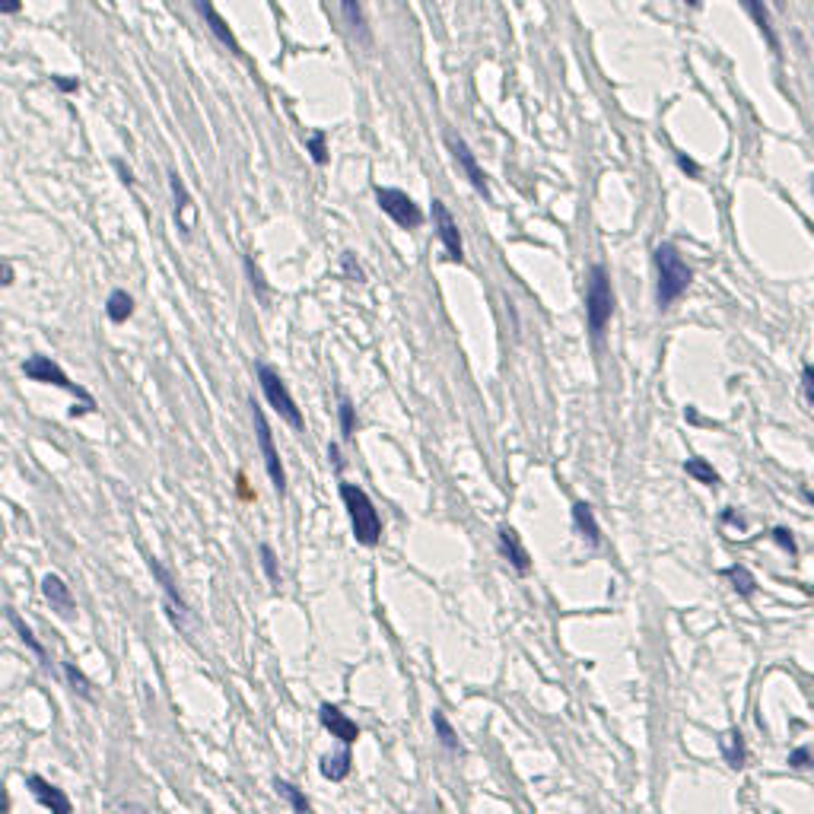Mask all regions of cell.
<instances>
[{
  "label": "cell",
  "instance_id": "obj_1",
  "mask_svg": "<svg viewBox=\"0 0 814 814\" xmlns=\"http://www.w3.org/2000/svg\"><path fill=\"white\" fill-rule=\"evenodd\" d=\"M655 274H659V305L661 309H669L677 296H684L694 280V270L687 268V262H684L681 252H677L671 242H661V245L655 248Z\"/></svg>",
  "mask_w": 814,
  "mask_h": 814
},
{
  "label": "cell",
  "instance_id": "obj_2",
  "mask_svg": "<svg viewBox=\"0 0 814 814\" xmlns=\"http://www.w3.org/2000/svg\"><path fill=\"white\" fill-rule=\"evenodd\" d=\"M341 500H344V506H347L350 528H353L356 544L376 547L378 538H382V519H378L370 494H366L363 487H356V484H341Z\"/></svg>",
  "mask_w": 814,
  "mask_h": 814
},
{
  "label": "cell",
  "instance_id": "obj_3",
  "mask_svg": "<svg viewBox=\"0 0 814 814\" xmlns=\"http://www.w3.org/2000/svg\"><path fill=\"white\" fill-rule=\"evenodd\" d=\"M610 315H614V290H610V277L602 264L589 270V287H586V319L589 331L595 337L604 335Z\"/></svg>",
  "mask_w": 814,
  "mask_h": 814
},
{
  "label": "cell",
  "instance_id": "obj_4",
  "mask_svg": "<svg viewBox=\"0 0 814 814\" xmlns=\"http://www.w3.org/2000/svg\"><path fill=\"white\" fill-rule=\"evenodd\" d=\"M254 372H258V382H262V392H264V398H268V404L274 407L277 414L284 417L293 429H303V411L296 407V401H293V395H290V388H287L284 378L277 376V372L264 363L254 366Z\"/></svg>",
  "mask_w": 814,
  "mask_h": 814
},
{
  "label": "cell",
  "instance_id": "obj_5",
  "mask_svg": "<svg viewBox=\"0 0 814 814\" xmlns=\"http://www.w3.org/2000/svg\"><path fill=\"white\" fill-rule=\"evenodd\" d=\"M248 407H252L254 436H258V445H262V455H264V468H268V478H270V484H274L277 494L284 496V494H287V474H284V461H280V452H277V445H274V433H270V427H268V417H264L262 407L254 404V398L248 401Z\"/></svg>",
  "mask_w": 814,
  "mask_h": 814
},
{
  "label": "cell",
  "instance_id": "obj_6",
  "mask_svg": "<svg viewBox=\"0 0 814 814\" xmlns=\"http://www.w3.org/2000/svg\"><path fill=\"white\" fill-rule=\"evenodd\" d=\"M376 201L378 207L388 213V217L395 220V223L401 226V229H417V226L423 223V213L420 207H417L411 197H407V191L401 188H376Z\"/></svg>",
  "mask_w": 814,
  "mask_h": 814
},
{
  "label": "cell",
  "instance_id": "obj_7",
  "mask_svg": "<svg viewBox=\"0 0 814 814\" xmlns=\"http://www.w3.org/2000/svg\"><path fill=\"white\" fill-rule=\"evenodd\" d=\"M22 372H26V378H36V382H48V386H58V388H71L77 398H83L87 404H93V398H89L83 388H77L67 378V372L61 370L54 360H48V356H29L26 363H22Z\"/></svg>",
  "mask_w": 814,
  "mask_h": 814
},
{
  "label": "cell",
  "instance_id": "obj_8",
  "mask_svg": "<svg viewBox=\"0 0 814 814\" xmlns=\"http://www.w3.org/2000/svg\"><path fill=\"white\" fill-rule=\"evenodd\" d=\"M445 144H449V150H452V156L458 160V166H461V172L468 175V182L478 188V195H484L487 197L490 195V182H487V175H484V169L478 166V160H474V153H471V146L465 144V140L458 137V134H445Z\"/></svg>",
  "mask_w": 814,
  "mask_h": 814
},
{
  "label": "cell",
  "instance_id": "obj_9",
  "mask_svg": "<svg viewBox=\"0 0 814 814\" xmlns=\"http://www.w3.org/2000/svg\"><path fill=\"white\" fill-rule=\"evenodd\" d=\"M433 220H436V229H439V242L445 245V254L452 262H461L465 258V248H461V233H458V223L455 217L449 213L443 201H433Z\"/></svg>",
  "mask_w": 814,
  "mask_h": 814
},
{
  "label": "cell",
  "instance_id": "obj_10",
  "mask_svg": "<svg viewBox=\"0 0 814 814\" xmlns=\"http://www.w3.org/2000/svg\"><path fill=\"white\" fill-rule=\"evenodd\" d=\"M150 573L156 576V582H160L162 592H166V604H169V618H172V624L182 627V620L188 618V604H185V598L179 595V589H175L172 576L166 573V567H162L156 557H150Z\"/></svg>",
  "mask_w": 814,
  "mask_h": 814
},
{
  "label": "cell",
  "instance_id": "obj_11",
  "mask_svg": "<svg viewBox=\"0 0 814 814\" xmlns=\"http://www.w3.org/2000/svg\"><path fill=\"white\" fill-rule=\"evenodd\" d=\"M26 785H29V793L36 795L45 808H51V814H71V799L64 795V789H58V785L48 783V779L38 777V773L26 777Z\"/></svg>",
  "mask_w": 814,
  "mask_h": 814
},
{
  "label": "cell",
  "instance_id": "obj_12",
  "mask_svg": "<svg viewBox=\"0 0 814 814\" xmlns=\"http://www.w3.org/2000/svg\"><path fill=\"white\" fill-rule=\"evenodd\" d=\"M319 719H321V726H325L328 732L335 735V738H341L344 744H353L356 738H360V726H356V722L350 719L347 712L337 710V706L321 703V706H319Z\"/></svg>",
  "mask_w": 814,
  "mask_h": 814
},
{
  "label": "cell",
  "instance_id": "obj_13",
  "mask_svg": "<svg viewBox=\"0 0 814 814\" xmlns=\"http://www.w3.org/2000/svg\"><path fill=\"white\" fill-rule=\"evenodd\" d=\"M42 595L48 598V604L58 614H64V618H71L73 610H77V602H73V595H71V586H67L61 576H54V573H48L42 579Z\"/></svg>",
  "mask_w": 814,
  "mask_h": 814
},
{
  "label": "cell",
  "instance_id": "obj_14",
  "mask_svg": "<svg viewBox=\"0 0 814 814\" xmlns=\"http://www.w3.org/2000/svg\"><path fill=\"white\" fill-rule=\"evenodd\" d=\"M169 185H172V197H175V220L182 223V229H195L197 223V207L195 201H191L188 188H185V182L179 179V172H169Z\"/></svg>",
  "mask_w": 814,
  "mask_h": 814
},
{
  "label": "cell",
  "instance_id": "obj_15",
  "mask_svg": "<svg viewBox=\"0 0 814 814\" xmlns=\"http://www.w3.org/2000/svg\"><path fill=\"white\" fill-rule=\"evenodd\" d=\"M500 551H503V557L512 563V569H516V573L525 576L531 569L528 551L522 547V538H519L516 528H509V525H503V528H500Z\"/></svg>",
  "mask_w": 814,
  "mask_h": 814
},
{
  "label": "cell",
  "instance_id": "obj_16",
  "mask_svg": "<svg viewBox=\"0 0 814 814\" xmlns=\"http://www.w3.org/2000/svg\"><path fill=\"white\" fill-rule=\"evenodd\" d=\"M195 4H197V13L204 16V22H207V26H211V32L217 36V42L226 45L229 51H236V54H239V42H236L233 29L226 26V20L217 13V7H213L211 0H195Z\"/></svg>",
  "mask_w": 814,
  "mask_h": 814
},
{
  "label": "cell",
  "instance_id": "obj_17",
  "mask_svg": "<svg viewBox=\"0 0 814 814\" xmlns=\"http://www.w3.org/2000/svg\"><path fill=\"white\" fill-rule=\"evenodd\" d=\"M742 7L748 10V16L754 20V26L760 29V36L767 38V45H770L773 51H779L777 32H773V16H770V7H767V0H742Z\"/></svg>",
  "mask_w": 814,
  "mask_h": 814
},
{
  "label": "cell",
  "instance_id": "obj_18",
  "mask_svg": "<svg viewBox=\"0 0 814 814\" xmlns=\"http://www.w3.org/2000/svg\"><path fill=\"white\" fill-rule=\"evenodd\" d=\"M573 525H576V531H579L582 538L589 541V544H602V528H598L595 512H592L589 503H576L573 506Z\"/></svg>",
  "mask_w": 814,
  "mask_h": 814
},
{
  "label": "cell",
  "instance_id": "obj_19",
  "mask_svg": "<svg viewBox=\"0 0 814 814\" xmlns=\"http://www.w3.org/2000/svg\"><path fill=\"white\" fill-rule=\"evenodd\" d=\"M350 767H353V757H350V751H337V754H328L325 760H321V777L331 779V783H341V779L350 777Z\"/></svg>",
  "mask_w": 814,
  "mask_h": 814
},
{
  "label": "cell",
  "instance_id": "obj_20",
  "mask_svg": "<svg viewBox=\"0 0 814 814\" xmlns=\"http://www.w3.org/2000/svg\"><path fill=\"white\" fill-rule=\"evenodd\" d=\"M131 312H134V299L124 290H112L109 303H105V315H109L115 325H124V321L131 319Z\"/></svg>",
  "mask_w": 814,
  "mask_h": 814
},
{
  "label": "cell",
  "instance_id": "obj_21",
  "mask_svg": "<svg viewBox=\"0 0 814 814\" xmlns=\"http://www.w3.org/2000/svg\"><path fill=\"white\" fill-rule=\"evenodd\" d=\"M7 620H10V627H13V630L20 633V640L26 643V646H29L32 652L38 655V661H42V665H48V652H45V646L36 640V633H32L29 627L22 624V618H20V614H16V610H7Z\"/></svg>",
  "mask_w": 814,
  "mask_h": 814
},
{
  "label": "cell",
  "instance_id": "obj_22",
  "mask_svg": "<svg viewBox=\"0 0 814 814\" xmlns=\"http://www.w3.org/2000/svg\"><path fill=\"white\" fill-rule=\"evenodd\" d=\"M274 789H277L280 795H284L287 802H290L293 814H312V802L305 799V793H299V789H296L293 783H287V779H277Z\"/></svg>",
  "mask_w": 814,
  "mask_h": 814
},
{
  "label": "cell",
  "instance_id": "obj_23",
  "mask_svg": "<svg viewBox=\"0 0 814 814\" xmlns=\"http://www.w3.org/2000/svg\"><path fill=\"white\" fill-rule=\"evenodd\" d=\"M341 10H344V20H347L350 26L356 29V36L370 45V26H366V16H363V7H360V0H341Z\"/></svg>",
  "mask_w": 814,
  "mask_h": 814
},
{
  "label": "cell",
  "instance_id": "obj_24",
  "mask_svg": "<svg viewBox=\"0 0 814 814\" xmlns=\"http://www.w3.org/2000/svg\"><path fill=\"white\" fill-rule=\"evenodd\" d=\"M433 732H436L439 744H443L445 751H461V742H458V732L452 728V722L445 719L443 712H433Z\"/></svg>",
  "mask_w": 814,
  "mask_h": 814
},
{
  "label": "cell",
  "instance_id": "obj_25",
  "mask_svg": "<svg viewBox=\"0 0 814 814\" xmlns=\"http://www.w3.org/2000/svg\"><path fill=\"white\" fill-rule=\"evenodd\" d=\"M684 471L691 474L694 480H700V484H706V487H716V484H719L716 468H712L710 461H703V458H687V461H684Z\"/></svg>",
  "mask_w": 814,
  "mask_h": 814
},
{
  "label": "cell",
  "instance_id": "obj_26",
  "mask_svg": "<svg viewBox=\"0 0 814 814\" xmlns=\"http://www.w3.org/2000/svg\"><path fill=\"white\" fill-rule=\"evenodd\" d=\"M722 576H726L728 582L735 586V592L742 598H751L757 592V582H754V576L748 573L744 567H728V569H722Z\"/></svg>",
  "mask_w": 814,
  "mask_h": 814
},
{
  "label": "cell",
  "instance_id": "obj_27",
  "mask_svg": "<svg viewBox=\"0 0 814 814\" xmlns=\"http://www.w3.org/2000/svg\"><path fill=\"white\" fill-rule=\"evenodd\" d=\"M722 754L732 767H744V738L738 728H732L728 735H722Z\"/></svg>",
  "mask_w": 814,
  "mask_h": 814
},
{
  "label": "cell",
  "instance_id": "obj_28",
  "mask_svg": "<svg viewBox=\"0 0 814 814\" xmlns=\"http://www.w3.org/2000/svg\"><path fill=\"white\" fill-rule=\"evenodd\" d=\"M64 675H67V681H71V687H73V691L80 694V697L93 700V684L87 681V675H83V671L77 669V665H73V661H64Z\"/></svg>",
  "mask_w": 814,
  "mask_h": 814
},
{
  "label": "cell",
  "instance_id": "obj_29",
  "mask_svg": "<svg viewBox=\"0 0 814 814\" xmlns=\"http://www.w3.org/2000/svg\"><path fill=\"white\" fill-rule=\"evenodd\" d=\"M258 553H262V569L264 576H268L270 586H280V567H277V553L270 544H262L258 547Z\"/></svg>",
  "mask_w": 814,
  "mask_h": 814
},
{
  "label": "cell",
  "instance_id": "obj_30",
  "mask_svg": "<svg viewBox=\"0 0 814 814\" xmlns=\"http://www.w3.org/2000/svg\"><path fill=\"white\" fill-rule=\"evenodd\" d=\"M305 146H309V156H312V160H315V162H319V166H325V162H328V150H325V134H319V131H315V134H312V137L305 140Z\"/></svg>",
  "mask_w": 814,
  "mask_h": 814
},
{
  "label": "cell",
  "instance_id": "obj_31",
  "mask_svg": "<svg viewBox=\"0 0 814 814\" xmlns=\"http://www.w3.org/2000/svg\"><path fill=\"white\" fill-rule=\"evenodd\" d=\"M353 427H356V414H353V404L347 398H341V433L344 439L353 436Z\"/></svg>",
  "mask_w": 814,
  "mask_h": 814
},
{
  "label": "cell",
  "instance_id": "obj_32",
  "mask_svg": "<svg viewBox=\"0 0 814 814\" xmlns=\"http://www.w3.org/2000/svg\"><path fill=\"white\" fill-rule=\"evenodd\" d=\"M802 395H805L808 404L814 407V366H805V370H802Z\"/></svg>",
  "mask_w": 814,
  "mask_h": 814
},
{
  "label": "cell",
  "instance_id": "obj_33",
  "mask_svg": "<svg viewBox=\"0 0 814 814\" xmlns=\"http://www.w3.org/2000/svg\"><path fill=\"white\" fill-rule=\"evenodd\" d=\"M789 763H793L795 770H808V767H814V754L811 751H793V757H789Z\"/></svg>",
  "mask_w": 814,
  "mask_h": 814
},
{
  "label": "cell",
  "instance_id": "obj_34",
  "mask_svg": "<svg viewBox=\"0 0 814 814\" xmlns=\"http://www.w3.org/2000/svg\"><path fill=\"white\" fill-rule=\"evenodd\" d=\"M770 535H773V541H777V544L783 547V551L795 553V541H793V535H789V528H773Z\"/></svg>",
  "mask_w": 814,
  "mask_h": 814
},
{
  "label": "cell",
  "instance_id": "obj_35",
  "mask_svg": "<svg viewBox=\"0 0 814 814\" xmlns=\"http://www.w3.org/2000/svg\"><path fill=\"white\" fill-rule=\"evenodd\" d=\"M118 814H153V811L140 805V802H124V805H118Z\"/></svg>",
  "mask_w": 814,
  "mask_h": 814
},
{
  "label": "cell",
  "instance_id": "obj_36",
  "mask_svg": "<svg viewBox=\"0 0 814 814\" xmlns=\"http://www.w3.org/2000/svg\"><path fill=\"white\" fill-rule=\"evenodd\" d=\"M344 264H347V274L356 277V280H363V270H360V264L353 262V252H344Z\"/></svg>",
  "mask_w": 814,
  "mask_h": 814
},
{
  "label": "cell",
  "instance_id": "obj_37",
  "mask_svg": "<svg viewBox=\"0 0 814 814\" xmlns=\"http://www.w3.org/2000/svg\"><path fill=\"white\" fill-rule=\"evenodd\" d=\"M54 87H61L64 93H77V89H80V83L73 80V77H54Z\"/></svg>",
  "mask_w": 814,
  "mask_h": 814
},
{
  "label": "cell",
  "instance_id": "obj_38",
  "mask_svg": "<svg viewBox=\"0 0 814 814\" xmlns=\"http://www.w3.org/2000/svg\"><path fill=\"white\" fill-rule=\"evenodd\" d=\"M677 162H681V169H684V172H687V175H694V179H697V175H700V169L694 166V160H687V156H677Z\"/></svg>",
  "mask_w": 814,
  "mask_h": 814
},
{
  "label": "cell",
  "instance_id": "obj_39",
  "mask_svg": "<svg viewBox=\"0 0 814 814\" xmlns=\"http://www.w3.org/2000/svg\"><path fill=\"white\" fill-rule=\"evenodd\" d=\"M328 458H331V461H335V468L341 471V468H344V458H341V449H337V445H331V449H328Z\"/></svg>",
  "mask_w": 814,
  "mask_h": 814
},
{
  "label": "cell",
  "instance_id": "obj_40",
  "mask_svg": "<svg viewBox=\"0 0 814 814\" xmlns=\"http://www.w3.org/2000/svg\"><path fill=\"white\" fill-rule=\"evenodd\" d=\"M4 13H20V0H4Z\"/></svg>",
  "mask_w": 814,
  "mask_h": 814
},
{
  "label": "cell",
  "instance_id": "obj_41",
  "mask_svg": "<svg viewBox=\"0 0 814 814\" xmlns=\"http://www.w3.org/2000/svg\"><path fill=\"white\" fill-rule=\"evenodd\" d=\"M4 284H13V268H10V264L4 268Z\"/></svg>",
  "mask_w": 814,
  "mask_h": 814
},
{
  "label": "cell",
  "instance_id": "obj_42",
  "mask_svg": "<svg viewBox=\"0 0 814 814\" xmlns=\"http://www.w3.org/2000/svg\"><path fill=\"white\" fill-rule=\"evenodd\" d=\"M684 4H687V7H700V0H684Z\"/></svg>",
  "mask_w": 814,
  "mask_h": 814
}]
</instances>
